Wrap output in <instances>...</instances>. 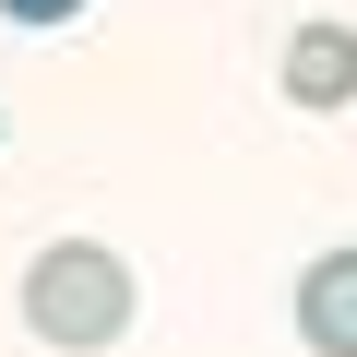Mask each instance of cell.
I'll return each instance as SVG.
<instances>
[{
	"mask_svg": "<svg viewBox=\"0 0 357 357\" xmlns=\"http://www.w3.org/2000/svg\"><path fill=\"white\" fill-rule=\"evenodd\" d=\"M131 310H143V286H131V262L107 238H48L24 262V333L60 345V357H107L131 333Z\"/></svg>",
	"mask_w": 357,
	"mask_h": 357,
	"instance_id": "cell-1",
	"label": "cell"
},
{
	"mask_svg": "<svg viewBox=\"0 0 357 357\" xmlns=\"http://www.w3.org/2000/svg\"><path fill=\"white\" fill-rule=\"evenodd\" d=\"M286 107H310V119H333V107H357V24H298L286 36Z\"/></svg>",
	"mask_w": 357,
	"mask_h": 357,
	"instance_id": "cell-2",
	"label": "cell"
},
{
	"mask_svg": "<svg viewBox=\"0 0 357 357\" xmlns=\"http://www.w3.org/2000/svg\"><path fill=\"white\" fill-rule=\"evenodd\" d=\"M298 345L310 357H357V250H321L298 274Z\"/></svg>",
	"mask_w": 357,
	"mask_h": 357,
	"instance_id": "cell-3",
	"label": "cell"
},
{
	"mask_svg": "<svg viewBox=\"0 0 357 357\" xmlns=\"http://www.w3.org/2000/svg\"><path fill=\"white\" fill-rule=\"evenodd\" d=\"M84 0H0V24H24V36H48V24H72Z\"/></svg>",
	"mask_w": 357,
	"mask_h": 357,
	"instance_id": "cell-4",
	"label": "cell"
}]
</instances>
